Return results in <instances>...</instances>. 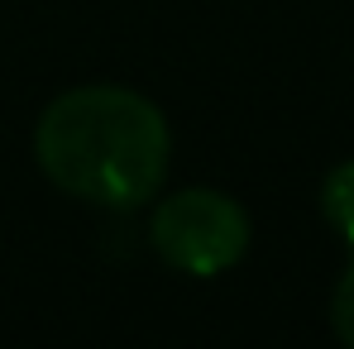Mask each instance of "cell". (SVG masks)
I'll return each instance as SVG.
<instances>
[{
  "label": "cell",
  "mask_w": 354,
  "mask_h": 349,
  "mask_svg": "<svg viewBox=\"0 0 354 349\" xmlns=\"http://www.w3.org/2000/svg\"><path fill=\"white\" fill-rule=\"evenodd\" d=\"M321 216L340 230L345 244H354V158L330 168V177L321 182Z\"/></svg>",
  "instance_id": "obj_3"
},
{
  "label": "cell",
  "mask_w": 354,
  "mask_h": 349,
  "mask_svg": "<svg viewBox=\"0 0 354 349\" xmlns=\"http://www.w3.org/2000/svg\"><path fill=\"white\" fill-rule=\"evenodd\" d=\"M168 120L129 86H72L44 106L34 124V158L44 177L77 201L134 211L158 196L168 177Z\"/></svg>",
  "instance_id": "obj_1"
},
{
  "label": "cell",
  "mask_w": 354,
  "mask_h": 349,
  "mask_svg": "<svg viewBox=\"0 0 354 349\" xmlns=\"http://www.w3.org/2000/svg\"><path fill=\"white\" fill-rule=\"evenodd\" d=\"M330 326H335V335L354 349V268L340 278V287L330 296Z\"/></svg>",
  "instance_id": "obj_4"
},
{
  "label": "cell",
  "mask_w": 354,
  "mask_h": 349,
  "mask_svg": "<svg viewBox=\"0 0 354 349\" xmlns=\"http://www.w3.org/2000/svg\"><path fill=\"white\" fill-rule=\"evenodd\" d=\"M149 239L168 268L192 273V278H216L244 258L249 216L235 196H225L216 187H187L158 201V211L149 220Z\"/></svg>",
  "instance_id": "obj_2"
}]
</instances>
